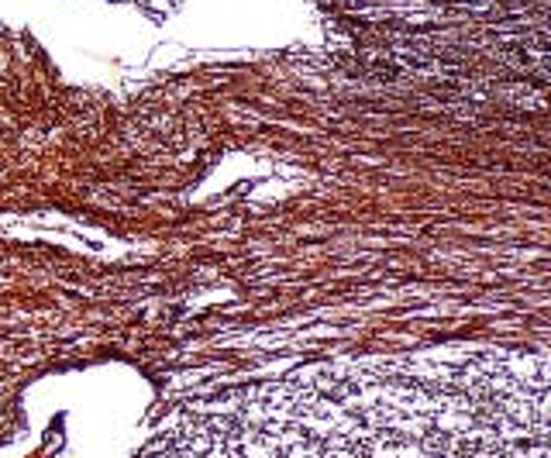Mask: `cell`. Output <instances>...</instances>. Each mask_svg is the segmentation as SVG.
Returning <instances> with one entry per match:
<instances>
[{"mask_svg":"<svg viewBox=\"0 0 551 458\" xmlns=\"http://www.w3.org/2000/svg\"><path fill=\"white\" fill-rule=\"evenodd\" d=\"M431 424H434V431H441V434H462V431H469L475 424V417L472 413H465V410H431Z\"/></svg>","mask_w":551,"mask_h":458,"instance_id":"6da1fadb","label":"cell"}]
</instances>
